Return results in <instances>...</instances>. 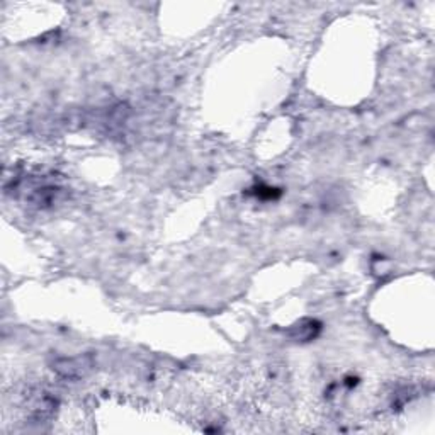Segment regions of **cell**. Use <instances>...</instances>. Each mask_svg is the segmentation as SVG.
I'll list each match as a JSON object with an SVG mask.
<instances>
[{
  "label": "cell",
  "mask_w": 435,
  "mask_h": 435,
  "mask_svg": "<svg viewBox=\"0 0 435 435\" xmlns=\"http://www.w3.org/2000/svg\"><path fill=\"white\" fill-rule=\"evenodd\" d=\"M92 368V359L90 357H70V359H61V361L54 362V371L60 376L68 379H77L83 378L87 372Z\"/></svg>",
  "instance_id": "1"
},
{
  "label": "cell",
  "mask_w": 435,
  "mask_h": 435,
  "mask_svg": "<svg viewBox=\"0 0 435 435\" xmlns=\"http://www.w3.org/2000/svg\"><path fill=\"white\" fill-rule=\"evenodd\" d=\"M320 333V323L315 320H301L289 330V337L296 342H310Z\"/></svg>",
  "instance_id": "2"
}]
</instances>
